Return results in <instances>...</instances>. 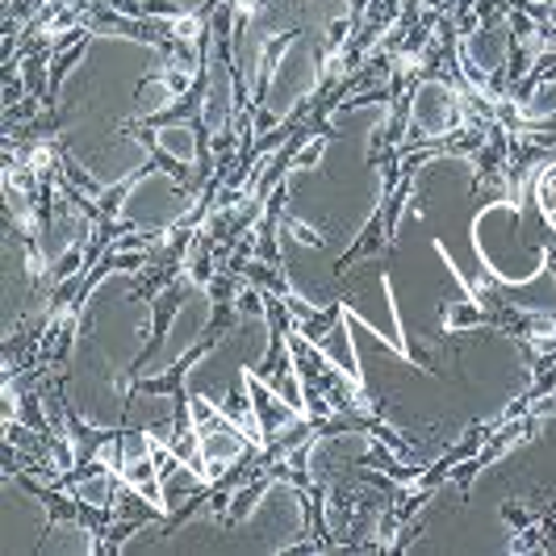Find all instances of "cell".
<instances>
[{
  "label": "cell",
  "mask_w": 556,
  "mask_h": 556,
  "mask_svg": "<svg viewBox=\"0 0 556 556\" xmlns=\"http://www.w3.org/2000/svg\"><path fill=\"white\" fill-rule=\"evenodd\" d=\"M339 323L368 406L418 460H435L473 427L494 422L535 377L531 348L498 327H447L422 339V356H415L410 339L381 334L348 302Z\"/></svg>",
  "instance_id": "obj_1"
},
{
  "label": "cell",
  "mask_w": 556,
  "mask_h": 556,
  "mask_svg": "<svg viewBox=\"0 0 556 556\" xmlns=\"http://www.w3.org/2000/svg\"><path fill=\"white\" fill-rule=\"evenodd\" d=\"M390 113V101H356L334 110L314 155L285 172L277 251L289 289L314 309L331 306L334 268L361 243L386 201V167L377 147Z\"/></svg>",
  "instance_id": "obj_2"
},
{
  "label": "cell",
  "mask_w": 556,
  "mask_h": 556,
  "mask_svg": "<svg viewBox=\"0 0 556 556\" xmlns=\"http://www.w3.org/2000/svg\"><path fill=\"white\" fill-rule=\"evenodd\" d=\"M402 553H556V410L415 510Z\"/></svg>",
  "instance_id": "obj_3"
},
{
  "label": "cell",
  "mask_w": 556,
  "mask_h": 556,
  "mask_svg": "<svg viewBox=\"0 0 556 556\" xmlns=\"http://www.w3.org/2000/svg\"><path fill=\"white\" fill-rule=\"evenodd\" d=\"M167 105L172 63L155 42L117 29L92 34L59 80V142L84 180L110 193L151 167V147L135 130Z\"/></svg>",
  "instance_id": "obj_4"
},
{
  "label": "cell",
  "mask_w": 556,
  "mask_h": 556,
  "mask_svg": "<svg viewBox=\"0 0 556 556\" xmlns=\"http://www.w3.org/2000/svg\"><path fill=\"white\" fill-rule=\"evenodd\" d=\"M352 0H255L235 34V67L243 101L255 110V130H277L306 105L327 76Z\"/></svg>",
  "instance_id": "obj_5"
},
{
  "label": "cell",
  "mask_w": 556,
  "mask_h": 556,
  "mask_svg": "<svg viewBox=\"0 0 556 556\" xmlns=\"http://www.w3.org/2000/svg\"><path fill=\"white\" fill-rule=\"evenodd\" d=\"M151 302L130 268H110L84 298L67 348V402L88 422L113 431L130 422L142 381V352L151 348Z\"/></svg>",
  "instance_id": "obj_6"
},
{
  "label": "cell",
  "mask_w": 556,
  "mask_h": 556,
  "mask_svg": "<svg viewBox=\"0 0 556 556\" xmlns=\"http://www.w3.org/2000/svg\"><path fill=\"white\" fill-rule=\"evenodd\" d=\"M309 481L323 490L327 528L348 548H377L397 502L381 444L364 431L323 435L306 456Z\"/></svg>",
  "instance_id": "obj_7"
},
{
  "label": "cell",
  "mask_w": 556,
  "mask_h": 556,
  "mask_svg": "<svg viewBox=\"0 0 556 556\" xmlns=\"http://www.w3.org/2000/svg\"><path fill=\"white\" fill-rule=\"evenodd\" d=\"M160 540H126L122 553H289L306 535V498L293 481H268L235 519V506L205 510Z\"/></svg>",
  "instance_id": "obj_8"
},
{
  "label": "cell",
  "mask_w": 556,
  "mask_h": 556,
  "mask_svg": "<svg viewBox=\"0 0 556 556\" xmlns=\"http://www.w3.org/2000/svg\"><path fill=\"white\" fill-rule=\"evenodd\" d=\"M473 260L498 280L502 302L540 314H556V273L548 251L531 243L523 230V210L506 197L485 201L473 210Z\"/></svg>",
  "instance_id": "obj_9"
},
{
  "label": "cell",
  "mask_w": 556,
  "mask_h": 556,
  "mask_svg": "<svg viewBox=\"0 0 556 556\" xmlns=\"http://www.w3.org/2000/svg\"><path fill=\"white\" fill-rule=\"evenodd\" d=\"M268 318L255 306H243L235 318V327L226 331L218 348H210L201 361L185 372V393L193 406H210L218 415H248V386H251V364L268 356Z\"/></svg>",
  "instance_id": "obj_10"
},
{
  "label": "cell",
  "mask_w": 556,
  "mask_h": 556,
  "mask_svg": "<svg viewBox=\"0 0 556 556\" xmlns=\"http://www.w3.org/2000/svg\"><path fill=\"white\" fill-rule=\"evenodd\" d=\"M189 210H193V197L185 193L167 172H155V167L135 176L126 185L122 201H117V218L135 226V230H167L180 218H189Z\"/></svg>",
  "instance_id": "obj_11"
},
{
  "label": "cell",
  "mask_w": 556,
  "mask_h": 556,
  "mask_svg": "<svg viewBox=\"0 0 556 556\" xmlns=\"http://www.w3.org/2000/svg\"><path fill=\"white\" fill-rule=\"evenodd\" d=\"M210 318H214L210 293H205L201 285H193V280H185L180 302H176L172 318H167V331L160 334V343L151 348V356H147V364H142V381H155V377H164L176 361H185L197 343H201V334H205V327H210Z\"/></svg>",
  "instance_id": "obj_12"
},
{
  "label": "cell",
  "mask_w": 556,
  "mask_h": 556,
  "mask_svg": "<svg viewBox=\"0 0 556 556\" xmlns=\"http://www.w3.org/2000/svg\"><path fill=\"white\" fill-rule=\"evenodd\" d=\"M51 515L47 502L29 490L22 477H4L0 485V553L4 556H26L42 553L47 535H51Z\"/></svg>",
  "instance_id": "obj_13"
},
{
  "label": "cell",
  "mask_w": 556,
  "mask_h": 556,
  "mask_svg": "<svg viewBox=\"0 0 556 556\" xmlns=\"http://www.w3.org/2000/svg\"><path fill=\"white\" fill-rule=\"evenodd\" d=\"M460 126V97L444 80H422L410 97V130L422 139H444Z\"/></svg>",
  "instance_id": "obj_14"
},
{
  "label": "cell",
  "mask_w": 556,
  "mask_h": 556,
  "mask_svg": "<svg viewBox=\"0 0 556 556\" xmlns=\"http://www.w3.org/2000/svg\"><path fill=\"white\" fill-rule=\"evenodd\" d=\"M235 110V76L226 63H210V92H205V126L218 130Z\"/></svg>",
  "instance_id": "obj_15"
},
{
  "label": "cell",
  "mask_w": 556,
  "mask_h": 556,
  "mask_svg": "<svg viewBox=\"0 0 556 556\" xmlns=\"http://www.w3.org/2000/svg\"><path fill=\"white\" fill-rule=\"evenodd\" d=\"M465 59L473 63L477 72H498L506 63V34L502 29H477L465 42Z\"/></svg>",
  "instance_id": "obj_16"
},
{
  "label": "cell",
  "mask_w": 556,
  "mask_h": 556,
  "mask_svg": "<svg viewBox=\"0 0 556 556\" xmlns=\"http://www.w3.org/2000/svg\"><path fill=\"white\" fill-rule=\"evenodd\" d=\"M42 553L84 556V553H97V540H92V531L80 528V523H55V528H51V535H47V544H42Z\"/></svg>",
  "instance_id": "obj_17"
},
{
  "label": "cell",
  "mask_w": 556,
  "mask_h": 556,
  "mask_svg": "<svg viewBox=\"0 0 556 556\" xmlns=\"http://www.w3.org/2000/svg\"><path fill=\"white\" fill-rule=\"evenodd\" d=\"M155 147L176 164H197V135L189 126H164L155 130Z\"/></svg>",
  "instance_id": "obj_18"
},
{
  "label": "cell",
  "mask_w": 556,
  "mask_h": 556,
  "mask_svg": "<svg viewBox=\"0 0 556 556\" xmlns=\"http://www.w3.org/2000/svg\"><path fill=\"white\" fill-rule=\"evenodd\" d=\"M535 210L544 214V223L556 230V164H548L535 180Z\"/></svg>",
  "instance_id": "obj_19"
},
{
  "label": "cell",
  "mask_w": 556,
  "mask_h": 556,
  "mask_svg": "<svg viewBox=\"0 0 556 556\" xmlns=\"http://www.w3.org/2000/svg\"><path fill=\"white\" fill-rule=\"evenodd\" d=\"M147 9H164V13H197L205 9V0H139Z\"/></svg>",
  "instance_id": "obj_20"
},
{
  "label": "cell",
  "mask_w": 556,
  "mask_h": 556,
  "mask_svg": "<svg viewBox=\"0 0 556 556\" xmlns=\"http://www.w3.org/2000/svg\"><path fill=\"white\" fill-rule=\"evenodd\" d=\"M553 397H556V386H553Z\"/></svg>",
  "instance_id": "obj_21"
}]
</instances>
